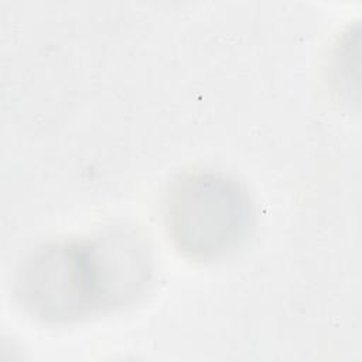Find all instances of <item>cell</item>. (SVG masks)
<instances>
[{
	"label": "cell",
	"mask_w": 362,
	"mask_h": 362,
	"mask_svg": "<svg viewBox=\"0 0 362 362\" xmlns=\"http://www.w3.org/2000/svg\"><path fill=\"white\" fill-rule=\"evenodd\" d=\"M140 246L120 229L93 239L42 245L23 263L16 296L45 324H69L123 305L147 283Z\"/></svg>",
	"instance_id": "1"
},
{
	"label": "cell",
	"mask_w": 362,
	"mask_h": 362,
	"mask_svg": "<svg viewBox=\"0 0 362 362\" xmlns=\"http://www.w3.org/2000/svg\"><path fill=\"white\" fill-rule=\"evenodd\" d=\"M252 205L242 185L214 171L175 178L164 199V222L174 245L197 260L233 250L246 236Z\"/></svg>",
	"instance_id": "2"
}]
</instances>
